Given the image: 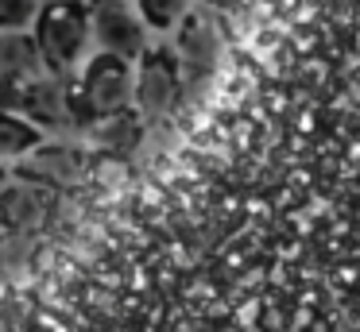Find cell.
Here are the masks:
<instances>
[{"mask_svg": "<svg viewBox=\"0 0 360 332\" xmlns=\"http://www.w3.org/2000/svg\"><path fill=\"white\" fill-rule=\"evenodd\" d=\"M94 39V12L86 0H47L35 15V43L51 74H70Z\"/></svg>", "mask_w": 360, "mask_h": 332, "instance_id": "obj_1", "label": "cell"}, {"mask_svg": "<svg viewBox=\"0 0 360 332\" xmlns=\"http://www.w3.org/2000/svg\"><path fill=\"white\" fill-rule=\"evenodd\" d=\"M74 105H78V128H86L97 116L132 108V62L97 51L74 85Z\"/></svg>", "mask_w": 360, "mask_h": 332, "instance_id": "obj_2", "label": "cell"}, {"mask_svg": "<svg viewBox=\"0 0 360 332\" xmlns=\"http://www.w3.org/2000/svg\"><path fill=\"white\" fill-rule=\"evenodd\" d=\"M182 89V66L171 51H143L140 69L132 74V105L143 120H159L174 108Z\"/></svg>", "mask_w": 360, "mask_h": 332, "instance_id": "obj_3", "label": "cell"}, {"mask_svg": "<svg viewBox=\"0 0 360 332\" xmlns=\"http://www.w3.org/2000/svg\"><path fill=\"white\" fill-rule=\"evenodd\" d=\"M20 112L47 135V131H70L78 128V105H74L70 74H43L24 85Z\"/></svg>", "mask_w": 360, "mask_h": 332, "instance_id": "obj_4", "label": "cell"}, {"mask_svg": "<svg viewBox=\"0 0 360 332\" xmlns=\"http://www.w3.org/2000/svg\"><path fill=\"white\" fill-rule=\"evenodd\" d=\"M55 205H58V190L12 174L8 182L0 185V228L35 236V232L47 228Z\"/></svg>", "mask_w": 360, "mask_h": 332, "instance_id": "obj_5", "label": "cell"}, {"mask_svg": "<svg viewBox=\"0 0 360 332\" xmlns=\"http://www.w3.org/2000/svg\"><path fill=\"white\" fill-rule=\"evenodd\" d=\"M89 170V159L82 147L74 143H39L24 154L20 162H12V174L16 178H32L43 182L51 190H66V185H78Z\"/></svg>", "mask_w": 360, "mask_h": 332, "instance_id": "obj_6", "label": "cell"}, {"mask_svg": "<svg viewBox=\"0 0 360 332\" xmlns=\"http://www.w3.org/2000/svg\"><path fill=\"white\" fill-rule=\"evenodd\" d=\"M89 12H94V39L105 54L136 62L148 51V23H143L124 0H109V4H97V8H89Z\"/></svg>", "mask_w": 360, "mask_h": 332, "instance_id": "obj_7", "label": "cell"}, {"mask_svg": "<svg viewBox=\"0 0 360 332\" xmlns=\"http://www.w3.org/2000/svg\"><path fill=\"white\" fill-rule=\"evenodd\" d=\"M179 66L182 74L194 77H210L213 66L221 58V31L210 15H194L190 12L186 20L179 23Z\"/></svg>", "mask_w": 360, "mask_h": 332, "instance_id": "obj_8", "label": "cell"}, {"mask_svg": "<svg viewBox=\"0 0 360 332\" xmlns=\"http://www.w3.org/2000/svg\"><path fill=\"white\" fill-rule=\"evenodd\" d=\"M82 131H86V143L97 147L101 154L124 159V154H132L143 143V116L124 108V112H112V116H97Z\"/></svg>", "mask_w": 360, "mask_h": 332, "instance_id": "obj_9", "label": "cell"}, {"mask_svg": "<svg viewBox=\"0 0 360 332\" xmlns=\"http://www.w3.org/2000/svg\"><path fill=\"white\" fill-rule=\"evenodd\" d=\"M0 74L16 85H27L35 77L51 74L35 35H27V31H0Z\"/></svg>", "mask_w": 360, "mask_h": 332, "instance_id": "obj_10", "label": "cell"}, {"mask_svg": "<svg viewBox=\"0 0 360 332\" xmlns=\"http://www.w3.org/2000/svg\"><path fill=\"white\" fill-rule=\"evenodd\" d=\"M43 143V131L24 112H4L0 108V162H20L32 147Z\"/></svg>", "mask_w": 360, "mask_h": 332, "instance_id": "obj_11", "label": "cell"}, {"mask_svg": "<svg viewBox=\"0 0 360 332\" xmlns=\"http://www.w3.org/2000/svg\"><path fill=\"white\" fill-rule=\"evenodd\" d=\"M194 0H140V20L155 31H171L190 15Z\"/></svg>", "mask_w": 360, "mask_h": 332, "instance_id": "obj_12", "label": "cell"}, {"mask_svg": "<svg viewBox=\"0 0 360 332\" xmlns=\"http://www.w3.org/2000/svg\"><path fill=\"white\" fill-rule=\"evenodd\" d=\"M43 0H0V31H27Z\"/></svg>", "mask_w": 360, "mask_h": 332, "instance_id": "obj_13", "label": "cell"}, {"mask_svg": "<svg viewBox=\"0 0 360 332\" xmlns=\"http://www.w3.org/2000/svg\"><path fill=\"white\" fill-rule=\"evenodd\" d=\"M32 251H35V236H24V232H4L0 236V267H16Z\"/></svg>", "mask_w": 360, "mask_h": 332, "instance_id": "obj_14", "label": "cell"}, {"mask_svg": "<svg viewBox=\"0 0 360 332\" xmlns=\"http://www.w3.org/2000/svg\"><path fill=\"white\" fill-rule=\"evenodd\" d=\"M20 97H24V85L8 81V77L0 74V108L4 112H20Z\"/></svg>", "mask_w": 360, "mask_h": 332, "instance_id": "obj_15", "label": "cell"}, {"mask_svg": "<svg viewBox=\"0 0 360 332\" xmlns=\"http://www.w3.org/2000/svg\"><path fill=\"white\" fill-rule=\"evenodd\" d=\"M8 178H12V170H8V166H4V162H0V185L8 182Z\"/></svg>", "mask_w": 360, "mask_h": 332, "instance_id": "obj_16", "label": "cell"}, {"mask_svg": "<svg viewBox=\"0 0 360 332\" xmlns=\"http://www.w3.org/2000/svg\"><path fill=\"white\" fill-rule=\"evenodd\" d=\"M86 4H89V8H97V4H109V0H86Z\"/></svg>", "mask_w": 360, "mask_h": 332, "instance_id": "obj_17", "label": "cell"}]
</instances>
